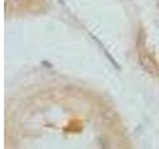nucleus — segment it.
Masks as SVG:
<instances>
[{
    "instance_id": "nucleus-1",
    "label": "nucleus",
    "mask_w": 159,
    "mask_h": 149,
    "mask_svg": "<svg viewBox=\"0 0 159 149\" xmlns=\"http://www.w3.org/2000/svg\"><path fill=\"white\" fill-rule=\"evenodd\" d=\"M14 1H20V0H14Z\"/></svg>"
}]
</instances>
